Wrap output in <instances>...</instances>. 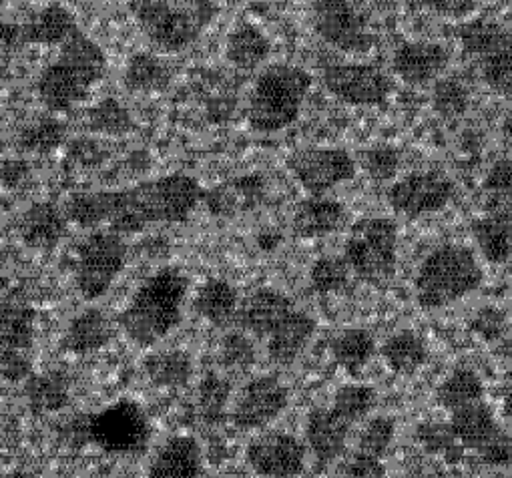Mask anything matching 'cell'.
<instances>
[{"label":"cell","mask_w":512,"mask_h":478,"mask_svg":"<svg viewBox=\"0 0 512 478\" xmlns=\"http://www.w3.org/2000/svg\"><path fill=\"white\" fill-rule=\"evenodd\" d=\"M79 31L75 17L61 5H49L33 23L23 25L19 31L21 45H63Z\"/></svg>","instance_id":"cell-28"},{"label":"cell","mask_w":512,"mask_h":478,"mask_svg":"<svg viewBox=\"0 0 512 478\" xmlns=\"http://www.w3.org/2000/svg\"><path fill=\"white\" fill-rule=\"evenodd\" d=\"M189 292L187 276L173 266L151 274L119 314L123 334L139 348H151L167 338L183 318Z\"/></svg>","instance_id":"cell-2"},{"label":"cell","mask_w":512,"mask_h":478,"mask_svg":"<svg viewBox=\"0 0 512 478\" xmlns=\"http://www.w3.org/2000/svg\"><path fill=\"white\" fill-rule=\"evenodd\" d=\"M460 45L474 59L484 85L496 95H512V29L472 21L458 31Z\"/></svg>","instance_id":"cell-7"},{"label":"cell","mask_w":512,"mask_h":478,"mask_svg":"<svg viewBox=\"0 0 512 478\" xmlns=\"http://www.w3.org/2000/svg\"><path fill=\"white\" fill-rule=\"evenodd\" d=\"M510 274H512V266H510Z\"/></svg>","instance_id":"cell-60"},{"label":"cell","mask_w":512,"mask_h":478,"mask_svg":"<svg viewBox=\"0 0 512 478\" xmlns=\"http://www.w3.org/2000/svg\"><path fill=\"white\" fill-rule=\"evenodd\" d=\"M147 378L161 388H181L193 376V362L183 350L155 352L145 360Z\"/></svg>","instance_id":"cell-33"},{"label":"cell","mask_w":512,"mask_h":478,"mask_svg":"<svg viewBox=\"0 0 512 478\" xmlns=\"http://www.w3.org/2000/svg\"><path fill=\"white\" fill-rule=\"evenodd\" d=\"M290 404V390L278 376H258L249 380L231 410V422L239 430H260L276 422Z\"/></svg>","instance_id":"cell-14"},{"label":"cell","mask_w":512,"mask_h":478,"mask_svg":"<svg viewBox=\"0 0 512 478\" xmlns=\"http://www.w3.org/2000/svg\"><path fill=\"white\" fill-rule=\"evenodd\" d=\"M316 334V322L310 314L296 310L286 322H282L268 338V354L272 362L280 366L294 364L302 352L308 348Z\"/></svg>","instance_id":"cell-23"},{"label":"cell","mask_w":512,"mask_h":478,"mask_svg":"<svg viewBox=\"0 0 512 478\" xmlns=\"http://www.w3.org/2000/svg\"><path fill=\"white\" fill-rule=\"evenodd\" d=\"M352 274L380 286L392 280L398 262V229L392 219L364 217L350 227L344 256Z\"/></svg>","instance_id":"cell-6"},{"label":"cell","mask_w":512,"mask_h":478,"mask_svg":"<svg viewBox=\"0 0 512 478\" xmlns=\"http://www.w3.org/2000/svg\"><path fill=\"white\" fill-rule=\"evenodd\" d=\"M193 306L203 320L223 328L237 318L239 296L229 282L211 278L197 290Z\"/></svg>","instance_id":"cell-29"},{"label":"cell","mask_w":512,"mask_h":478,"mask_svg":"<svg viewBox=\"0 0 512 478\" xmlns=\"http://www.w3.org/2000/svg\"><path fill=\"white\" fill-rule=\"evenodd\" d=\"M255 362V348L243 332H231L221 342V364L227 370L245 372Z\"/></svg>","instance_id":"cell-45"},{"label":"cell","mask_w":512,"mask_h":478,"mask_svg":"<svg viewBox=\"0 0 512 478\" xmlns=\"http://www.w3.org/2000/svg\"><path fill=\"white\" fill-rule=\"evenodd\" d=\"M69 159L81 167H95L105 159V151L95 141L79 139L69 147Z\"/></svg>","instance_id":"cell-51"},{"label":"cell","mask_w":512,"mask_h":478,"mask_svg":"<svg viewBox=\"0 0 512 478\" xmlns=\"http://www.w3.org/2000/svg\"><path fill=\"white\" fill-rule=\"evenodd\" d=\"M5 284H7V282H5L3 274H0V292H3V290H5Z\"/></svg>","instance_id":"cell-59"},{"label":"cell","mask_w":512,"mask_h":478,"mask_svg":"<svg viewBox=\"0 0 512 478\" xmlns=\"http://www.w3.org/2000/svg\"><path fill=\"white\" fill-rule=\"evenodd\" d=\"M346 223V207L330 197H308L298 203L294 213V231L300 237H324Z\"/></svg>","instance_id":"cell-26"},{"label":"cell","mask_w":512,"mask_h":478,"mask_svg":"<svg viewBox=\"0 0 512 478\" xmlns=\"http://www.w3.org/2000/svg\"><path fill=\"white\" fill-rule=\"evenodd\" d=\"M203 468L201 446L193 436L169 438L153 456L147 478H199Z\"/></svg>","instance_id":"cell-21"},{"label":"cell","mask_w":512,"mask_h":478,"mask_svg":"<svg viewBox=\"0 0 512 478\" xmlns=\"http://www.w3.org/2000/svg\"><path fill=\"white\" fill-rule=\"evenodd\" d=\"M354 424L330 408H316L306 422V438L320 464H330L342 456Z\"/></svg>","instance_id":"cell-20"},{"label":"cell","mask_w":512,"mask_h":478,"mask_svg":"<svg viewBox=\"0 0 512 478\" xmlns=\"http://www.w3.org/2000/svg\"><path fill=\"white\" fill-rule=\"evenodd\" d=\"M87 125L93 133H103V135H125L133 127V117L129 109L117 101V99H103L97 103L89 115H87Z\"/></svg>","instance_id":"cell-37"},{"label":"cell","mask_w":512,"mask_h":478,"mask_svg":"<svg viewBox=\"0 0 512 478\" xmlns=\"http://www.w3.org/2000/svg\"><path fill=\"white\" fill-rule=\"evenodd\" d=\"M171 83L169 67L153 53H135L125 69V85L131 91L155 93Z\"/></svg>","instance_id":"cell-34"},{"label":"cell","mask_w":512,"mask_h":478,"mask_svg":"<svg viewBox=\"0 0 512 478\" xmlns=\"http://www.w3.org/2000/svg\"><path fill=\"white\" fill-rule=\"evenodd\" d=\"M326 91L350 107L382 105L392 93L388 75L366 63H336L324 69L322 75Z\"/></svg>","instance_id":"cell-12"},{"label":"cell","mask_w":512,"mask_h":478,"mask_svg":"<svg viewBox=\"0 0 512 478\" xmlns=\"http://www.w3.org/2000/svg\"><path fill=\"white\" fill-rule=\"evenodd\" d=\"M31 169H29V163L27 161H7L3 163V167H0V183H3L5 187H19L27 177H29Z\"/></svg>","instance_id":"cell-53"},{"label":"cell","mask_w":512,"mask_h":478,"mask_svg":"<svg viewBox=\"0 0 512 478\" xmlns=\"http://www.w3.org/2000/svg\"><path fill=\"white\" fill-rule=\"evenodd\" d=\"M396 436V422L388 416H374L366 422L360 434V448L358 452L382 458Z\"/></svg>","instance_id":"cell-43"},{"label":"cell","mask_w":512,"mask_h":478,"mask_svg":"<svg viewBox=\"0 0 512 478\" xmlns=\"http://www.w3.org/2000/svg\"><path fill=\"white\" fill-rule=\"evenodd\" d=\"M23 242L41 252L55 250L67 231V217L53 203H35L21 219Z\"/></svg>","instance_id":"cell-25"},{"label":"cell","mask_w":512,"mask_h":478,"mask_svg":"<svg viewBox=\"0 0 512 478\" xmlns=\"http://www.w3.org/2000/svg\"><path fill=\"white\" fill-rule=\"evenodd\" d=\"M382 358L386 366L402 376L418 372L428 362L426 342L412 330H402L392 334L382 344Z\"/></svg>","instance_id":"cell-30"},{"label":"cell","mask_w":512,"mask_h":478,"mask_svg":"<svg viewBox=\"0 0 512 478\" xmlns=\"http://www.w3.org/2000/svg\"><path fill=\"white\" fill-rule=\"evenodd\" d=\"M500 3H502L506 9H510V11H512V0H500Z\"/></svg>","instance_id":"cell-58"},{"label":"cell","mask_w":512,"mask_h":478,"mask_svg":"<svg viewBox=\"0 0 512 478\" xmlns=\"http://www.w3.org/2000/svg\"><path fill=\"white\" fill-rule=\"evenodd\" d=\"M67 125L55 117H45L27 129L19 137V145L31 153H51L65 143Z\"/></svg>","instance_id":"cell-38"},{"label":"cell","mask_w":512,"mask_h":478,"mask_svg":"<svg viewBox=\"0 0 512 478\" xmlns=\"http://www.w3.org/2000/svg\"><path fill=\"white\" fill-rule=\"evenodd\" d=\"M502 410H504V416L512 422V382L508 384L506 394H504V398H502Z\"/></svg>","instance_id":"cell-56"},{"label":"cell","mask_w":512,"mask_h":478,"mask_svg":"<svg viewBox=\"0 0 512 478\" xmlns=\"http://www.w3.org/2000/svg\"><path fill=\"white\" fill-rule=\"evenodd\" d=\"M0 478H39L29 472H11V474H0Z\"/></svg>","instance_id":"cell-57"},{"label":"cell","mask_w":512,"mask_h":478,"mask_svg":"<svg viewBox=\"0 0 512 478\" xmlns=\"http://www.w3.org/2000/svg\"><path fill=\"white\" fill-rule=\"evenodd\" d=\"M510 478H512V476H510Z\"/></svg>","instance_id":"cell-61"},{"label":"cell","mask_w":512,"mask_h":478,"mask_svg":"<svg viewBox=\"0 0 512 478\" xmlns=\"http://www.w3.org/2000/svg\"><path fill=\"white\" fill-rule=\"evenodd\" d=\"M127 264V244L123 235L103 229L87 235L77 248L75 284L87 300L103 298Z\"/></svg>","instance_id":"cell-8"},{"label":"cell","mask_w":512,"mask_h":478,"mask_svg":"<svg viewBox=\"0 0 512 478\" xmlns=\"http://www.w3.org/2000/svg\"><path fill=\"white\" fill-rule=\"evenodd\" d=\"M296 310V304L286 294L274 288H260L239 304L237 322L245 332L266 340Z\"/></svg>","instance_id":"cell-17"},{"label":"cell","mask_w":512,"mask_h":478,"mask_svg":"<svg viewBox=\"0 0 512 478\" xmlns=\"http://www.w3.org/2000/svg\"><path fill=\"white\" fill-rule=\"evenodd\" d=\"M480 458L486 464L492 466H504L512 460V438L508 434H500L496 440H492L482 452H478Z\"/></svg>","instance_id":"cell-52"},{"label":"cell","mask_w":512,"mask_h":478,"mask_svg":"<svg viewBox=\"0 0 512 478\" xmlns=\"http://www.w3.org/2000/svg\"><path fill=\"white\" fill-rule=\"evenodd\" d=\"M203 195L197 179L171 173L119 191L77 193L69 199L65 217L85 229L109 223L119 235L139 233L151 223L185 221Z\"/></svg>","instance_id":"cell-1"},{"label":"cell","mask_w":512,"mask_h":478,"mask_svg":"<svg viewBox=\"0 0 512 478\" xmlns=\"http://www.w3.org/2000/svg\"><path fill=\"white\" fill-rule=\"evenodd\" d=\"M470 328L484 342H500L506 336L508 320L502 310H498L494 306H486V308H480L472 316Z\"/></svg>","instance_id":"cell-47"},{"label":"cell","mask_w":512,"mask_h":478,"mask_svg":"<svg viewBox=\"0 0 512 478\" xmlns=\"http://www.w3.org/2000/svg\"><path fill=\"white\" fill-rule=\"evenodd\" d=\"M312 25L316 35L340 53L366 55L374 47V35L354 0H314Z\"/></svg>","instance_id":"cell-10"},{"label":"cell","mask_w":512,"mask_h":478,"mask_svg":"<svg viewBox=\"0 0 512 478\" xmlns=\"http://www.w3.org/2000/svg\"><path fill=\"white\" fill-rule=\"evenodd\" d=\"M288 169L306 193L320 197L326 191L352 181L358 163L340 147H308L294 151L288 157Z\"/></svg>","instance_id":"cell-11"},{"label":"cell","mask_w":512,"mask_h":478,"mask_svg":"<svg viewBox=\"0 0 512 478\" xmlns=\"http://www.w3.org/2000/svg\"><path fill=\"white\" fill-rule=\"evenodd\" d=\"M19 31H21V27H17V25L0 23V47H17V45H21Z\"/></svg>","instance_id":"cell-54"},{"label":"cell","mask_w":512,"mask_h":478,"mask_svg":"<svg viewBox=\"0 0 512 478\" xmlns=\"http://www.w3.org/2000/svg\"><path fill=\"white\" fill-rule=\"evenodd\" d=\"M484 191L490 193L494 201L512 203V159H500L488 169Z\"/></svg>","instance_id":"cell-48"},{"label":"cell","mask_w":512,"mask_h":478,"mask_svg":"<svg viewBox=\"0 0 512 478\" xmlns=\"http://www.w3.org/2000/svg\"><path fill=\"white\" fill-rule=\"evenodd\" d=\"M87 434L105 452L131 454L147 446L151 424L139 402L123 398L93 414L87 422Z\"/></svg>","instance_id":"cell-9"},{"label":"cell","mask_w":512,"mask_h":478,"mask_svg":"<svg viewBox=\"0 0 512 478\" xmlns=\"http://www.w3.org/2000/svg\"><path fill=\"white\" fill-rule=\"evenodd\" d=\"M418 442L432 454H438L446 460L460 456V442L452 434L450 426L438 422H426L418 428Z\"/></svg>","instance_id":"cell-44"},{"label":"cell","mask_w":512,"mask_h":478,"mask_svg":"<svg viewBox=\"0 0 512 478\" xmlns=\"http://www.w3.org/2000/svg\"><path fill=\"white\" fill-rule=\"evenodd\" d=\"M262 195V183L258 177H239L229 183H223L203 195L207 209L213 215H233L239 209L251 207Z\"/></svg>","instance_id":"cell-31"},{"label":"cell","mask_w":512,"mask_h":478,"mask_svg":"<svg viewBox=\"0 0 512 478\" xmlns=\"http://www.w3.org/2000/svg\"><path fill=\"white\" fill-rule=\"evenodd\" d=\"M374 404H376L374 388L366 384H346L336 392L332 408L356 426L362 418H366V414H370Z\"/></svg>","instance_id":"cell-41"},{"label":"cell","mask_w":512,"mask_h":478,"mask_svg":"<svg viewBox=\"0 0 512 478\" xmlns=\"http://www.w3.org/2000/svg\"><path fill=\"white\" fill-rule=\"evenodd\" d=\"M438 404L446 410H456L460 406L478 402L484 398V382L470 368L452 370L436 390Z\"/></svg>","instance_id":"cell-35"},{"label":"cell","mask_w":512,"mask_h":478,"mask_svg":"<svg viewBox=\"0 0 512 478\" xmlns=\"http://www.w3.org/2000/svg\"><path fill=\"white\" fill-rule=\"evenodd\" d=\"M312 89V75L296 65L266 67L249 95L247 121L258 133H278L294 125Z\"/></svg>","instance_id":"cell-4"},{"label":"cell","mask_w":512,"mask_h":478,"mask_svg":"<svg viewBox=\"0 0 512 478\" xmlns=\"http://www.w3.org/2000/svg\"><path fill=\"white\" fill-rule=\"evenodd\" d=\"M472 237L478 252L488 264L500 266L512 258V203L494 201V205L472 221Z\"/></svg>","instance_id":"cell-18"},{"label":"cell","mask_w":512,"mask_h":478,"mask_svg":"<svg viewBox=\"0 0 512 478\" xmlns=\"http://www.w3.org/2000/svg\"><path fill=\"white\" fill-rule=\"evenodd\" d=\"M484 280L476 254L458 244H446L430 252L414 280L416 300L424 310L448 308L480 288Z\"/></svg>","instance_id":"cell-5"},{"label":"cell","mask_w":512,"mask_h":478,"mask_svg":"<svg viewBox=\"0 0 512 478\" xmlns=\"http://www.w3.org/2000/svg\"><path fill=\"white\" fill-rule=\"evenodd\" d=\"M448 426L462 448H470L476 452H482L492 440L502 434L492 408L482 400L452 410Z\"/></svg>","instance_id":"cell-22"},{"label":"cell","mask_w":512,"mask_h":478,"mask_svg":"<svg viewBox=\"0 0 512 478\" xmlns=\"http://www.w3.org/2000/svg\"><path fill=\"white\" fill-rule=\"evenodd\" d=\"M245 460L264 478H298L306 468V446L292 434L272 432L247 446Z\"/></svg>","instance_id":"cell-15"},{"label":"cell","mask_w":512,"mask_h":478,"mask_svg":"<svg viewBox=\"0 0 512 478\" xmlns=\"http://www.w3.org/2000/svg\"><path fill=\"white\" fill-rule=\"evenodd\" d=\"M400 155L394 147L376 145L362 153V167L374 181H390L396 177Z\"/></svg>","instance_id":"cell-46"},{"label":"cell","mask_w":512,"mask_h":478,"mask_svg":"<svg viewBox=\"0 0 512 478\" xmlns=\"http://www.w3.org/2000/svg\"><path fill=\"white\" fill-rule=\"evenodd\" d=\"M480 0H424L426 9L448 21H466L478 9Z\"/></svg>","instance_id":"cell-49"},{"label":"cell","mask_w":512,"mask_h":478,"mask_svg":"<svg viewBox=\"0 0 512 478\" xmlns=\"http://www.w3.org/2000/svg\"><path fill=\"white\" fill-rule=\"evenodd\" d=\"M272 53V43L262 29L251 23L237 25L225 43V59L241 71L262 67Z\"/></svg>","instance_id":"cell-27"},{"label":"cell","mask_w":512,"mask_h":478,"mask_svg":"<svg viewBox=\"0 0 512 478\" xmlns=\"http://www.w3.org/2000/svg\"><path fill=\"white\" fill-rule=\"evenodd\" d=\"M496 352H498V356H500L502 360H506V362L512 364V336H508V338L504 336V338L498 342Z\"/></svg>","instance_id":"cell-55"},{"label":"cell","mask_w":512,"mask_h":478,"mask_svg":"<svg viewBox=\"0 0 512 478\" xmlns=\"http://www.w3.org/2000/svg\"><path fill=\"white\" fill-rule=\"evenodd\" d=\"M35 344V310L23 302L0 306V364L29 362Z\"/></svg>","instance_id":"cell-19"},{"label":"cell","mask_w":512,"mask_h":478,"mask_svg":"<svg viewBox=\"0 0 512 478\" xmlns=\"http://www.w3.org/2000/svg\"><path fill=\"white\" fill-rule=\"evenodd\" d=\"M350 274L352 272L344 258L324 256L314 262L310 270V284H312V290L322 296L338 294L348 286Z\"/></svg>","instance_id":"cell-40"},{"label":"cell","mask_w":512,"mask_h":478,"mask_svg":"<svg viewBox=\"0 0 512 478\" xmlns=\"http://www.w3.org/2000/svg\"><path fill=\"white\" fill-rule=\"evenodd\" d=\"M376 354V340L368 330L350 328L332 342V356L340 368L350 374L362 372Z\"/></svg>","instance_id":"cell-32"},{"label":"cell","mask_w":512,"mask_h":478,"mask_svg":"<svg viewBox=\"0 0 512 478\" xmlns=\"http://www.w3.org/2000/svg\"><path fill=\"white\" fill-rule=\"evenodd\" d=\"M105 69L103 49L77 31L61 45L59 59L41 73L37 81L39 99L51 113H65L87 99L91 87L103 79Z\"/></svg>","instance_id":"cell-3"},{"label":"cell","mask_w":512,"mask_h":478,"mask_svg":"<svg viewBox=\"0 0 512 478\" xmlns=\"http://www.w3.org/2000/svg\"><path fill=\"white\" fill-rule=\"evenodd\" d=\"M29 404L35 412L39 414H49L65 408L69 400V390L67 382L59 374H45L29 382L27 388Z\"/></svg>","instance_id":"cell-36"},{"label":"cell","mask_w":512,"mask_h":478,"mask_svg":"<svg viewBox=\"0 0 512 478\" xmlns=\"http://www.w3.org/2000/svg\"><path fill=\"white\" fill-rule=\"evenodd\" d=\"M342 478H386L382 458L356 452L344 466Z\"/></svg>","instance_id":"cell-50"},{"label":"cell","mask_w":512,"mask_h":478,"mask_svg":"<svg viewBox=\"0 0 512 478\" xmlns=\"http://www.w3.org/2000/svg\"><path fill=\"white\" fill-rule=\"evenodd\" d=\"M113 338V326L99 308H89L77 314L61 340V346L69 354L87 356L103 350Z\"/></svg>","instance_id":"cell-24"},{"label":"cell","mask_w":512,"mask_h":478,"mask_svg":"<svg viewBox=\"0 0 512 478\" xmlns=\"http://www.w3.org/2000/svg\"><path fill=\"white\" fill-rule=\"evenodd\" d=\"M450 65V53L440 43L408 41L402 43L392 57L394 75L412 87L436 83Z\"/></svg>","instance_id":"cell-16"},{"label":"cell","mask_w":512,"mask_h":478,"mask_svg":"<svg viewBox=\"0 0 512 478\" xmlns=\"http://www.w3.org/2000/svg\"><path fill=\"white\" fill-rule=\"evenodd\" d=\"M470 105V93L458 79H438L432 89V109L442 119H460Z\"/></svg>","instance_id":"cell-39"},{"label":"cell","mask_w":512,"mask_h":478,"mask_svg":"<svg viewBox=\"0 0 512 478\" xmlns=\"http://www.w3.org/2000/svg\"><path fill=\"white\" fill-rule=\"evenodd\" d=\"M199 412L201 416L215 424L219 420H223L225 412H227V404H229V396H231V386L225 378L217 376V374H207L201 384H199Z\"/></svg>","instance_id":"cell-42"},{"label":"cell","mask_w":512,"mask_h":478,"mask_svg":"<svg viewBox=\"0 0 512 478\" xmlns=\"http://www.w3.org/2000/svg\"><path fill=\"white\" fill-rule=\"evenodd\" d=\"M390 207L406 217H424L442 211L454 197V181L442 171H416L390 185Z\"/></svg>","instance_id":"cell-13"}]
</instances>
